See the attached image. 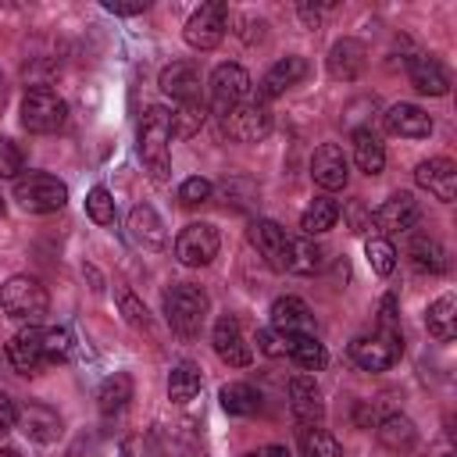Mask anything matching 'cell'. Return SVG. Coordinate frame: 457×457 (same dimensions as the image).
Returning a JSON list of instances; mask_svg holds the SVG:
<instances>
[{
  "instance_id": "1",
  "label": "cell",
  "mask_w": 457,
  "mask_h": 457,
  "mask_svg": "<svg viewBox=\"0 0 457 457\" xmlns=\"http://www.w3.org/2000/svg\"><path fill=\"white\" fill-rule=\"evenodd\" d=\"M139 157L154 182H164L171 171V111L154 104L139 121Z\"/></svg>"
},
{
  "instance_id": "2",
  "label": "cell",
  "mask_w": 457,
  "mask_h": 457,
  "mask_svg": "<svg viewBox=\"0 0 457 457\" xmlns=\"http://www.w3.org/2000/svg\"><path fill=\"white\" fill-rule=\"evenodd\" d=\"M0 307H4L7 318L36 325L50 311V293L36 275H11L0 286Z\"/></svg>"
},
{
  "instance_id": "3",
  "label": "cell",
  "mask_w": 457,
  "mask_h": 457,
  "mask_svg": "<svg viewBox=\"0 0 457 457\" xmlns=\"http://www.w3.org/2000/svg\"><path fill=\"white\" fill-rule=\"evenodd\" d=\"M207 307H211V300L200 286L182 282V286H171L164 293V318L179 336H196L207 321Z\"/></svg>"
},
{
  "instance_id": "4",
  "label": "cell",
  "mask_w": 457,
  "mask_h": 457,
  "mask_svg": "<svg viewBox=\"0 0 457 457\" xmlns=\"http://www.w3.org/2000/svg\"><path fill=\"white\" fill-rule=\"evenodd\" d=\"M14 200L29 214H50L68 204V186L46 171H21L14 179Z\"/></svg>"
},
{
  "instance_id": "5",
  "label": "cell",
  "mask_w": 457,
  "mask_h": 457,
  "mask_svg": "<svg viewBox=\"0 0 457 457\" xmlns=\"http://www.w3.org/2000/svg\"><path fill=\"white\" fill-rule=\"evenodd\" d=\"M403 357V339L396 328H378L371 336H357L350 343V361L361 371H386Z\"/></svg>"
},
{
  "instance_id": "6",
  "label": "cell",
  "mask_w": 457,
  "mask_h": 457,
  "mask_svg": "<svg viewBox=\"0 0 457 457\" xmlns=\"http://www.w3.org/2000/svg\"><path fill=\"white\" fill-rule=\"evenodd\" d=\"M64 118H68V104L50 86H32L25 93V100H21V125L29 132H39V136L57 132L64 125Z\"/></svg>"
},
{
  "instance_id": "7",
  "label": "cell",
  "mask_w": 457,
  "mask_h": 457,
  "mask_svg": "<svg viewBox=\"0 0 457 457\" xmlns=\"http://www.w3.org/2000/svg\"><path fill=\"white\" fill-rule=\"evenodd\" d=\"M225 29H228V4L225 0H211V4H200L189 14V21L182 29V39L193 50H214L225 39Z\"/></svg>"
},
{
  "instance_id": "8",
  "label": "cell",
  "mask_w": 457,
  "mask_h": 457,
  "mask_svg": "<svg viewBox=\"0 0 457 457\" xmlns=\"http://www.w3.org/2000/svg\"><path fill=\"white\" fill-rule=\"evenodd\" d=\"M250 75H246V68H239V64H218L214 71H211V107H214V114H228L232 107H239V104H246V96H250Z\"/></svg>"
},
{
  "instance_id": "9",
  "label": "cell",
  "mask_w": 457,
  "mask_h": 457,
  "mask_svg": "<svg viewBox=\"0 0 457 457\" xmlns=\"http://www.w3.org/2000/svg\"><path fill=\"white\" fill-rule=\"evenodd\" d=\"M218 246H221L218 228L207 225V221H193V225H186V228L179 232V239H175V257H179V264H186V268H204V264H211V261L218 257Z\"/></svg>"
},
{
  "instance_id": "10",
  "label": "cell",
  "mask_w": 457,
  "mask_h": 457,
  "mask_svg": "<svg viewBox=\"0 0 457 457\" xmlns=\"http://www.w3.org/2000/svg\"><path fill=\"white\" fill-rule=\"evenodd\" d=\"M221 125H225L228 139H236V143H261L271 132V111L261 100H246V104L232 107L221 118Z\"/></svg>"
},
{
  "instance_id": "11",
  "label": "cell",
  "mask_w": 457,
  "mask_h": 457,
  "mask_svg": "<svg viewBox=\"0 0 457 457\" xmlns=\"http://www.w3.org/2000/svg\"><path fill=\"white\" fill-rule=\"evenodd\" d=\"M211 343H214V353L228 364V368H246L253 361V346L246 343L239 321L232 314H221L214 321V332H211Z\"/></svg>"
},
{
  "instance_id": "12",
  "label": "cell",
  "mask_w": 457,
  "mask_h": 457,
  "mask_svg": "<svg viewBox=\"0 0 457 457\" xmlns=\"http://www.w3.org/2000/svg\"><path fill=\"white\" fill-rule=\"evenodd\" d=\"M7 361L18 375H36L46 368V353H43V328L39 325H25L11 336L7 343Z\"/></svg>"
},
{
  "instance_id": "13",
  "label": "cell",
  "mask_w": 457,
  "mask_h": 457,
  "mask_svg": "<svg viewBox=\"0 0 457 457\" xmlns=\"http://www.w3.org/2000/svg\"><path fill=\"white\" fill-rule=\"evenodd\" d=\"M418 218H421V207H418V200H414L411 193H393V196L371 214V221H375V228H378L382 236L411 232V228L418 225Z\"/></svg>"
},
{
  "instance_id": "14",
  "label": "cell",
  "mask_w": 457,
  "mask_h": 457,
  "mask_svg": "<svg viewBox=\"0 0 457 457\" xmlns=\"http://www.w3.org/2000/svg\"><path fill=\"white\" fill-rule=\"evenodd\" d=\"M271 328H275L282 339L314 336V314H311V307H307L300 296H278V300L271 303Z\"/></svg>"
},
{
  "instance_id": "15",
  "label": "cell",
  "mask_w": 457,
  "mask_h": 457,
  "mask_svg": "<svg viewBox=\"0 0 457 457\" xmlns=\"http://www.w3.org/2000/svg\"><path fill=\"white\" fill-rule=\"evenodd\" d=\"M414 179H418V186L428 189L436 200L453 204V196H457V164H453L450 157H428V161H421V164L414 168Z\"/></svg>"
},
{
  "instance_id": "16",
  "label": "cell",
  "mask_w": 457,
  "mask_h": 457,
  "mask_svg": "<svg viewBox=\"0 0 457 457\" xmlns=\"http://www.w3.org/2000/svg\"><path fill=\"white\" fill-rule=\"evenodd\" d=\"M311 179L321 186V189H343L346 179H350V161L343 154V146L336 143H321L311 157Z\"/></svg>"
},
{
  "instance_id": "17",
  "label": "cell",
  "mask_w": 457,
  "mask_h": 457,
  "mask_svg": "<svg viewBox=\"0 0 457 457\" xmlns=\"http://www.w3.org/2000/svg\"><path fill=\"white\" fill-rule=\"evenodd\" d=\"M32 443H57L61 439V432H64V425H61V414L54 411V407H46V403H25V407H18V421H14Z\"/></svg>"
},
{
  "instance_id": "18",
  "label": "cell",
  "mask_w": 457,
  "mask_h": 457,
  "mask_svg": "<svg viewBox=\"0 0 457 457\" xmlns=\"http://www.w3.org/2000/svg\"><path fill=\"white\" fill-rule=\"evenodd\" d=\"M289 407H293V418L307 428V425H321L325 418V400H321V389L314 386L311 375H296L289 378Z\"/></svg>"
},
{
  "instance_id": "19",
  "label": "cell",
  "mask_w": 457,
  "mask_h": 457,
  "mask_svg": "<svg viewBox=\"0 0 457 457\" xmlns=\"http://www.w3.org/2000/svg\"><path fill=\"white\" fill-rule=\"evenodd\" d=\"M250 243L257 246V253H261L275 271H282L289 236H286V228H282L278 221H271V218H253V221H250Z\"/></svg>"
},
{
  "instance_id": "20",
  "label": "cell",
  "mask_w": 457,
  "mask_h": 457,
  "mask_svg": "<svg viewBox=\"0 0 457 457\" xmlns=\"http://www.w3.org/2000/svg\"><path fill=\"white\" fill-rule=\"evenodd\" d=\"M364 64H368V50H364L361 39L343 36L339 43H332V50H328V75L336 82H353L364 71Z\"/></svg>"
},
{
  "instance_id": "21",
  "label": "cell",
  "mask_w": 457,
  "mask_h": 457,
  "mask_svg": "<svg viewBox=\"0 0 457 457\" xmlns=\"http://www.w3.org/2000/svg\"><path fill=\"white\" fill-rule=\"evenodd\" d=\"M161 89L179 100V104H193L200 100V68L193 61H171L164 71H161Z\"/></svg>"
},
{
  "instance_id": "22",
  "label": "cell",
  "mask_w": 457,
  "mask_h": 457,
  "mask_svg": "<svg viewBox=\"0 0 457 457\" xmlns=\"http://www.w3.org/2000/svg\"><path fill=\"white\" fill-rule=\"evenodd\" d=\"M407 75H411V86H414L418 93H425V96H446V93H450V75H446V68H443L436 57H428V54L411 57V61H407Z\"/></svg>"
},
{
  "instance_id": "23",
  "label": "cell",
  "mask_w": 457,
  "mask_h": 457,
  "mask_svg": "<svg viewBox=\"0 0 457 457\" xmlns=\"http://www.w3.org/2000/svg\"><path fill=\"white\" fill-rule=\"evenodd\" d=\"M129 236L146 246V250H164L168 246V232H164V221L161 214L150 207V204H136L132 214H129Z\"/></svg>"
},
{
  "instance_id": "24",
  "label": "cell",
  "mask_w": 457,
  "mask_h": 457,
  "mask_svg": "<svg viewBox=\"0 0 457 457\" xmlns=\"http://www.w3.org/2000/svg\"><path fill=\"white\" fill-rule=\"evenodd\" d=\"M303 75H307V61H303V57H282V61H275V64L268 68V75L261 79V89H257L261 104L282 96V93H286L289 86H296Z\"/></svg>"
},
{
  "instance_id": "25",
  "label": "cell",
  "mask_w": 457,
  "mask_h": 457,
  "mask_svg": "<svg viewBox=\"0 0 457 457\" xmlns=\"http://www.w3.org/2000/svg\"><path fill=\"white\" fill-rule=\"evenodd\" d=\"M386 129L403 139H425L432 132V118L418 104H393L386 111Z\"/></svg>"
},
{
  "instance_id": "26",
  "label": "cell",
  "mask_w": 457,
  "mask_h": 457,
  "mask_svg": "<svg viewBox=\"0 0 457 457\" xmlns=\"http://www.w3.org/2000/svg\"><path fill=\"white\" fill-rule=\"evenodd\" d=\"M375 436H378V443H382L386 450H393V453H407V450H414V443H418V428H414V421H411L407 414H386V418L375 425Z\"/></svg>"
},
{
  "instance_id": "27",
  "label": "cell",
  "mask_w": 457,
  "mask_h": 457,
  "mask_svg": "<svg viewBox=\"0 0 457 457\" xmlns=\"http://www.w3.org/2000/svg\"><path fill=\"white\" fill-rule=\"evenodd\" d=\"M407 257L418 271L425 275H443L446 271V250L439 246V239H432L428 232H414L407 243Z\"/></svg>"
},
{
  "instance_id": "28",
  "label": "cell",
  "mask_w": 457,
  "mask_h": 457,
  "mask_svg": "<svg viewBox=\"0 0 457 457\" xmlns=\"http://www.w3.org/2000/svg\"><path fill=\"white\" fill-rule=\"evenodd\" d=\"M353 161L364 175H378L386 168V146L371 129H353Z\"/></svg>"
},
{
  "instance_id": "29",
  "label": "cell",
  "mask_w": 457,
  "mask_h": 457,
  "mask_svg": "<svg viewBox=\"0 0 457 457\" xmlns=\"http://www.w3.org/2000/svg\"><path fill=\"white\" fill-rule=\"evenodd\" d=\"M321 246L318 243H311L307 236H300V239H289L286 243V264H282V271H289V275H314L318 268H321Z\"/></svg>"
},
{
  "instance_id": "30",
  "label": "cell",
  "mask_w": 457,
  "mask_h": 457,
  "mask_svg": "<svg viewBox=\"0 0 457 457\" xmlns=\"http://www.w3.org/2000/svg\"><path fill=\"white\" fill-rule=\"evenodd\" d=\"M425 325H428V336H436L439 343H450V339L457 336V300H453V293H443V296L428 307Z\"/></svg>"
},
{
  "instance_id": "31",
  "label": "cell",
  "mask_w": 457,
  "mask_h": 457,
  "mask_svg": "<svg viewBox=\"0 0 457 457\" xmlns=\"http://www.w3.org/2000/svg\"><path fill=\"white\" fill-rule=\"evenodd\" d=\"M129 400H132V378L125 371H114L111 378H104V386L96 393V403H100V414L104 418L121 414L129 407Z\"/></svg>"
},
{
  "instance_id": "32",
  "label": "cell",
  "mask_w": 457,
  "mask_h": 457,
  "mask_svg": "<svg viewBox=\"0 0 457 457\" xmlns=\"http://www.w3.org/2000/svg\"><path fill=\"white\" fill-rule=\"evenodd\" d=\"M296 450H300V457H343L339 439H336L332 432H325L321 425H307V428H300Z\"/></svg>"
},
{
  "instance_id": "33",
  "label": "cell",
  "mask_w": 457,
  "mask_h": 457,
  "mask_svg": "<svg viewBox=\"0 0 457 457\" xmlns=\"http://www.w3.org/2000/svg\"><path fill=\"white\" fill-rule=\"evenodd\" d=\"M286 353H289L303 371H321L325 361H328V353H325V346L318 343V336H293V339H286Z\"/></svg>"
},
{
  "instance_id": "34",
  "label": "cell",
  "mask_w": 457,
  "mask_h": 457,
  "mask_svg": "<svg viewBox=\"0 0 457 457\" xmlns=\"http://www.w3.org/2000/svg\"><path fill=\"white\" fill-rule=\"evenodd\" d=\"M196 393H200V368L189 364V361L175 364L171 375H168V400L171 403H189Z\"/></svg>"
},
{
  "instance_id": "35",
  "label": "cell",
  "mask_w": 457,
  "mask_h": 457,
  "mask_svg": "<svg viewBox=\"0 0 457 457\" xmlns=\"http://www.w3.org/2000/svg\"><path fill=\"white\" fill-rule=\"evenodd\" d=\"M336 221H339V207H336L332 200H325V196L311 200V207L300 214V228H303L307 236H321V232H328Z\"/></svg>"
},
{
  "instance_id": "36",
  "label": "cell",
  "mask_w": 457,
  "mask_h": 457,
  "mask_svg": "<svg viewBox=\"0 0 457 457\" xmlns=\"http://www.w3.org/2000/svg\"><path fill=\"white\" fill-rule=\"evenodd\" d=\"M218 400H221V407H225L228 414H239V418H243V414H253V411L261 407L257 389L246 386V382H228V386H221Z\"/></svg>"
},
{
  "instance_id": "37",
  "label": "cell",
  "mask_w": 457,
  "mask_h": 457,
  "mask_svg": "<svg viewBox=\"0 0 457 457\" xmlns=\"http://www.w3.org/2000/svg\"><path fill=\"white\" fill-rule=\"evenodd\" d=\"M204 121H207V107H204L200 100L179 104V107L171 111V136H175V139H189V136H196V132L204 129Z\"/></svg>"
},
{
  "instance_id": "38",
  "label": "cell",
  "mask_w": 457,
  "mask_h": 457,
  "mask_svg": "<svg viewBox=\"0 0 457 457\" xmlns=\"http://www.w3.org/2000/svg\"><path fill=\"white\" fill-rule=\"evenodd\" d=\"M364 257H368L375 275H393V268H396V250L386 236H368L364 239Z\"/></svg>"
},
{
  "instance_id": "39",
  "label": "cell",
  "mask_w": 457,
  "mask_h": 457,
  "mask_svg": "<svg viewBox=\"0 0 457 457\" xmlns=\"http://www.w3.org/2000/svg\"><path fill=\"white\" fill-rule=\"evenodd\" d=\"M43 353H46V364L68 361V353H71V332L64 325L43 328Z\"/></svg>"
},
{
  "instance_id": "40",
  "label": "cell",
  "mask_w": 457,
  "mask_h": 457,
  "mask_svg": "<svg viewBox=\"0 0 457 457\" xmlns=\"http://www.w3.org/2000/svg\"><path fill=\"white\" fill-rule=\"evenodd\" d=\"M86 214H89L96 225H111V221H114V196H111L104 186H93L89 196H86Z\"/></svg>"
},
{
  "instance_id": "41",
  "label": "cell",
  "mask_w": 457,
  "mask_h": 457,
  "mask_svg": "<svg viewBox=\"0 0 457 457\" xmlns=\"http://www.w3.org/2000/svg\"><path fill=\"white\" fill-rule=\"evenodd\" d=\"M118 307H121V314H125V321L132 328H150V314H146V307H143V300L136 293L118 289Z\"/></svg>"
},
{
  "instance_id": "42",
  "label": "cell",
  "mask_w": 457,
  "mask_h": 457,
  "mask_svg": "<svg viewBox=\"0 0 457 457\" xmlns=\"http://www.w3.org/2000/svg\"><path fill=\"white\" fill-rule=\"evenodd\" d=\"M211 193H214V186H211L207 179H200V175H193V179H186V182L179 186V200H182L186 207H196V204L211 200Z\"/></svg>"
},
{
  "instance_id": "43",
  "label": "cell",
  "mask_w": 457,
  "mask_h": 457,
  "mask_svg": "<svg viewBox=\"0 0 457 457\" xmlns=\"http://www.w3.org/2000/svg\"><path fill=\"white\" fill-rule=\"evenodd\" d=\"M25 168V157H21V150L11 143V139H4L0 136V179H18V171Z\"/></svg>"
},
{
  "instance_id": "44",
  "label": "cell",
  "mask_w": 457,
  "mask_h": 457,
  "mask_svg": "<svg viewBox=\"0 0 457 457\" xmlns=\"http://www.w3.org/2000/svg\"><path fill=\"white\" fill-rule=\"evenodd\" d=\"M257 346H261L268 357H278V353H286V339H282L275 328H257Z\"/></svg>"
},
{
  "instance_id": "45",
  "label": "cell",
  "mask_w": 457,
  "mask_h": 457,
  "mask_svg": "<svg viewBox=\"0 0 457 457\" xmlns=\"http://www.w3.org/2000/svg\"><path fill=\"white\" fill-rule=\"evenodd\" d=\"M14 421H18V407H14V400L7 396V389H0V432L14 428Z\"/></svg>"
},
{
  "instance_id": "46",
  "label": "cell",
  "mask_w": 457,
  "mask_h": 457,
  "mask_svg": "<svg viewBox=\"0 0 457 457\" xmlns=\"http://www.w3.org/2000/svg\"><path fill=\"white\" fill-rule=\"evenodd\" d=\"M393 325H396V296L386 293L382 307H378V328H393Z\"/></svg>"
},
{
  "instance_id": "47",
  "label": "cell",
  "mask_w": 457,
  "mask_h": 457,
  "mask_svg": "<svg viewBox=\"0 0 457 457\" xmlns=\"http://www.w3.org/2000/svg\"><path fill=\"white\" fill-rule=\"evenodd\" d=\"M243 457H293L286 446H278V443H271V446H261V450H250V453H243Z\"/></svg>"
},
{
  "instance_id": "48",
  "label": "cell",
  "mask_w": 457,
  "mask_h": 457,
  "mask_svg": "<svg viewBox=\"0 0 457 457\" xmlns=\"http://www.w3.org/2000/svg\"><path fill=\"white\" fill-rule=\"evenodd\" d=\"M111 14H143L146 11V0L143 4H104Z\"/></svg>"
},
{
  "instance_id": "49",
  "label": "cell",
  "mask_w": 457,
  "mask_h": 457,
  "mask_svg": "<svg viewBox=\"0 0 457 457\" xmlns=\"http://www.w3.org/2000/svg\"><path fill=\"white\" fill-rule=\"evenodd\" d=\"M296 14L303 18V25H307V29H318V21H321V18H318V7H311V4H300V7H296Z\"/></svg>"
},
{
  "instance_id": "50",
  "label": "cell",
  "mask_w": 457,
  "mask_h": 457,
  "mask_svg": "<svg viewBox=\"0 0 457 457\" xmlns=\"http://www.w3.org/2000/svg\"><path fill=\"white\" fill-rule=\"evenodd\" d=\"M0 457H21L14 446H0Z\"/></svg>"
},
{
  "instance_id": "51",
  "label": "cell",
  "mask_w": 457,
  "mask_h": 457,
  "mask_svg": "<svg viewBox=\"0 0 457 457\" xmlns=\"http://www.w3.org/2000/svg\"><path fill=\"white\" fill-rule=\"evenodd\" d=\"M4 96H7V86H4V75H0V107H4Z\"/></svg>"
},
{
  "instance_id": "52",
  "label": "cell",
  "mask_w": 457,
  "mask_h": 457,
  "mask_svg": "<svg viewBox=\"0 0 457 457\" xmlns=\"http://www.w3.org/2000/svg\"><path fill=\"white\" fill-rule=\"evenodd\" d=\"M0 218H4V200H0Z\"/></svg>"
}]
</instances>
